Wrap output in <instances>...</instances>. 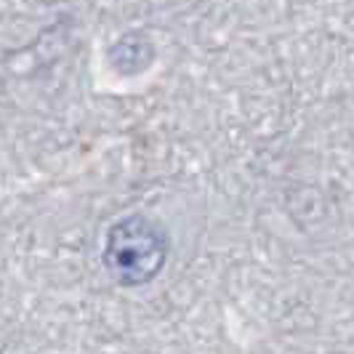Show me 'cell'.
<instances>
[{
  "mask_svg": "<svg viewBox=\"0 0 354 354\" xmlns=\"http://www.w3.org/2000/svg\"><path fill=\"white\" fill-rule=\"evenodd\" d=\"M102 259L115 283L128 288L147 285L165 266L168 234L149 216L131 213L109 227Z\"/></svg>",
  "mask_w": 354,
  "mask_h": 354,
  "instance_id": "obj_1",
  "label": "cell"
}]
</instances>
